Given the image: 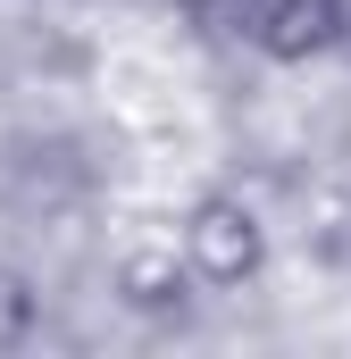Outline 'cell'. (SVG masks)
Instances as JSON below:
<instances>
[{"instance_id": "1", "label": "cell", "mask_w": 351, "mask_h": 359, "mask_svg": "<svg viewBox=\"0 0 351 359\" xmlns=\"http://www.w3.org/2000/svg\"><path fill=\"white\" fill-rule=\"evenodd\" d=\"M201 251H218V268H251V217H234V209H209L201 217Z\"/></svg>"}]
</instances>
